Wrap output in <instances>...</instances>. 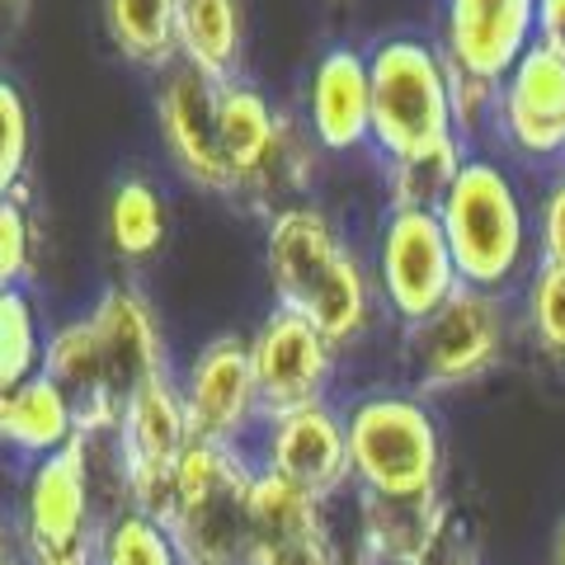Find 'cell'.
<instances>
[{"label":"cell","instance_id":"cell-1","mask_svg":"<svg viewBox=\"0 0 565 565\" xmlns=\"http://www.w3.org/2000/svg\"><path fill=\"white\" fill-rule=\"evenodd\" d=\"M264 269L274 307L311 321L340 353L377 326V282L326 207L297 203L274 212L264 226Z\"/></svg>","mask_w":565,"mask_h":565},{"label":"cell","instance_id":"cell-2","mask_svg":"<svg viewBox=\"0 0 565 565\" xmlns=\"http://www.w3.org/2000/svg\"><path fill=\"white\" fill-rule=\"evenodd\" d=\"M438 222H444V236L467 288L504 292L523 274L533 226H527V207L514 174L500 161L467 156L444 207H438Z\"/></svg>","mask_w":565,"mask_h":565},{"label":"cell","instance_id":"cell-3","mask_svg":"<svg viewBox=\"0 0 565 565\" xmlns=\"http://www.w3.org/2000/svg\"><path fill=\"white\" fill-rule=\"evenodd\" d=\"M367 76H373V147L382 161H405L462 141L452 122V76L434 43L411 33L382 39L367 47Z\"/></svg>","mask_w":565,"mask_h":565},{"label":"cell","instance_id":"cell-4","mask_svg":"<svg viewBox=\"0 0 565 565\" xmlns=\"http://www.w3.org/2000/svg\"><path fill=\"white\" fill-rule=\"evenodd\" d=\"M250 481L245 448L189 444L174 467L170 542L180 565H245L250 561Z\"/></svg>","mask_w":565,"mask_h":565},{"label":"cell","instance_id":"cell-5","mask_svg":"<svg viewBox=\"0 0 565 565\" xmlns=\"http://www.w3.org/2000/svg\"><path fill=\"white\" fill-rule=\"evenodd\" d=\"M353 486L363 494H429L444 481V438L415 392H367L344 411Z\"/></svg>","mask_w":565,"mask_h":565},{"label":"cell","instance_id":"cell-6","mask_svg":"<svg viewBox=\"0 0 565 565\" xmlns=\"http://www.w3.org/2000/svg\"><path fill=\"white\" fill-rule=\"evenodd\" d=\"M504 340H509V316L500 292L462 282L438 311L401 330L405 392H415L419 401L462 392V386L481 382L500 363Z\"/></svg>","mask_w":565,"mask_h":565},{"label":"cell","instance_id":"cell-7","mask_svg":"<svg viewBox=\"0 0 565 565\" xmlns=\"http://www.w3.org/2000/svg\"><path fill=\"white\" fill-rule=\"evenodd\" d=\"M109 509L99 504L90 438L76 434L43 462H33L20 509V542L29 565H99Z\"/></svg>","mask_w":565,"mask_h":565},{"label":"cell","instance_id":"cell-8","mask_svg":"<svg viewBox=\"0 0 565 565\" xmlns=\"http://www.w3.org/2000/svg\"><path fill=\"white\" fill-rule=\"evenodd\" d=\"M189 415L180 382L161 377L151 386H141L122 401L114 448L122 462V481H128V509L147 514L156 523H170L174 509V467L189 452Z\"/></svg>","mask_w":565,"mask_h":565},{"label":"cell","instance_id":"cell-9","mask_svg":"<svg viewBox=\"0 0 565 565\" xmlns=\"http://www.w3.org/2000/svg\"><path fill=\"white\" fill-rule=\"evenodd\" d=\"M373 282H377L382 311L401 326L424 321V316L438 311L462 288V274H457V259L438 212L386 207V217L377 226Z\"/></svg>","mask_w":565,"mask_h":565},{"label":"cell","instance_id":"cell-10","mask_svg":"<svg viewBox=\"0 0 565 565\" xmlns=\"http://www.w3.org/2000/svg\"><path fill=\"white\" fill-rule=\"evenodd\" d=\"M184 415L193 444L207 448H241L250 429L264 424L255 367H250V340L241 334H217L189 359L180 377Z\"/></svg>","mask_w":565,"mask_h":565},{"label":"cell","instance_id":"cell-11","mask_svg":"<svg viewBox=\"0 0 565 565\" xmlns=\"http://www.w3.org/2000/svg\"><path fill=\"white\" fill-rule=\"evenodd\" d=\"M250 367L264 419H274L330 401L334 373H340V349L297 311L269 307V316L250 334Z\"/></svg>","mask_w":565,"mask_h":565},{"label":"cell","instance_id":"cell-12","mask_svg":"<svg viewBox=\"0 0 565 565\" xmlns=\"http://www.w3.org/2000/svg\"><path fill=\"white\" fill-rule=\"evenodd\" d=\"M156 128L170 166L184 174L193 189L236 199V184L226 174L222 156V128H217V85L203 81L199 71L174 62L156 81Z\"/></svg>","mask_w":565,"mask_h":565},{"label":"cell","instance_id":"cell-13","mask_svg":"<svg viewBox=\"0 0 565 565\" xmlns=\"http://www.w3.org/2000/svg\"><path fill=\"white\" fill-rule=\"evenodd\" d=\"M255 462L264 471L282 476V481L297 486L302 494H311L316 504H330L344 486H353L344 415L330 401H321V405H307V411L264 419Z\"/></svg>","mask_w":565,"mask_h":565},{"label":"cell","instance_id":"cell-14","mask_svg":"<svg viewBox=\"0 0 565 565\" xmlns=\"http://www.w3.org/2000/svg\"><path fill=\"white\" fill-rule=\"evenodd\" d=\"M537 43V0H444L448 71L500 85L519 57Z\"/></svg>","mask_w":565,"mask_h":565},{"label":"cell","instance_id":"cell-15","mask_svg":"<svg viewBox=\"0 0 565 565\" xmlns=\"http://www.w3.org/2000/svg\"><path fill=\"white\" fill-rule=\"evenodd\" d=\"M494 132L523 161H556L565 156V57L533 43L519 66L500 81Z\"/></svg>","mask_w":565,"mask_h":565},{"label":"cell","instance_id":"cell-16","mask_svg":"<svg viewBox=\"0 0 565 565\" xmlns=\"http://www.w3.org/2000/svg\"><path fill=\"white\" fill-rule=\"evenodd\" d=\"M85 321H90V330H95L104 367H109L114 392L122 401H128L132 392H141V386L170 377L166 334H161V321H156V307L147 302L141 288H132V282L104 288Z\"/></svg>","mask_w":565,"mask_h":565},{"label":"cell","instance_id":"cell-17","mask_svg":"<svg viewBox=\"0 0 565 565\" xmlns=\"http://www.w3.org/2000/svg\"><path fill=\"white\" fill-rule=\"evenodd\" d=\"M307 128L321 151H359L373 141V76L367 52L330 47L307 81Z\"/></svg>","mask_w":565,"mask_h":565},{"label":"cell","instance_id":"cell-18","mask_svg":"<svg viewBox=\"0 0 565 565\" xmlns=\"http://www.w3.org/2000/svg\"><path fill=\"white\" fill-rule=\"evenodd\" d=\"M43 377H52L66 392L71 411H76V429L85 438L114 434L122 415V396L114 392V377L104 367V353L95 344L90 321H66L47 334L43 349Z\"/></svg>","mask_w":565,"mask_h":565},{"label":"cell","instance_id":"cell-19","mask_svg":"<svg viewBox=\"0 0 565 565\" xmlns=\"http://www.w3.org/2000/svg\"><path fill=\"white\" fill-rule=\"evenodd\" d=\"M444 494H363L359 490V537L377 565H415L448 537Z\"/></svg>","mask_w":565,"mask_h":565},{"label":"cell","instance_id":"cell-20","mask_svg":"<svg viewBox=\"0 0 565 565\" xmlns=\"http://www.w3.org/2000/svg\"><path fill=\"white\" fill-rule=\"evenodd\" d=\"M174 62L199 71L212 85L236 81L245 62V6L241 0H180Z\"/></svg>","mask_w":565,"mask_h":565},{"label":"cell","instance_id":"cell-21","mask_svg":"<svg viewBox=\"0 0 565 565\" xmlns=\"http://www.w3.org/2000/svg\"><path fill=\"white\" fill-rule=\"evenodd\" d=\"M76 411L52 377H33L14 392H0V448L43 462L76 438Z\"/></svg>","mask_w":565,"mask_h":565},{"label":"cell","instance_id":"cell-22","mask_svg":"<svg viewBox=\"0 0 565 565\" xmlns=\"http://www.w3.org/2000/svg\"><path fill=\"white\" fill-rule=\"evenodd\" d=\"M278 122H282V114L264 99L259 85L241 81V76L217 85L222 156H226V174H232V184H236V199L255 184V174L269 161V151L278 141Z\"/></svg>","mask_w":565,"mask_h":565},{"label":"cell","instance_id":"cell-23","mask_svg":"<svg viewBox=\"0 0 565 565\" xmlns=\"http://www.w3.org/2000/svg\"><path fill=\"white\" fill-rule=\"evenodd\" d=\"M174 20H180V0H104V29L118 57L156 76L174 66Z\"/></svg>","mask_w":565,"mask_h":565},{"label":"cell","instance_id":"cell-24","mask_svg":"<svg viewBox=\"0 0 565 565\" xmlns=\"http://www.w3.org/2000/svg\"><path fill=\"white\" fill-rule=\"evenodd\" d=\"M316 151H321V147H316V137H311L307 122H297L292 114H282L269 161H264V170L255 174V184L245 189L241 199L250 203L255 212H264V217H274V212H282V207H297V203H302V193L311 189Z\"/></svg>","mask_w":565,"mask_h":565},{"label":"cell","instance_id":"cell-25","mask_svg":"<svg viewBox=\"0 0 565 565\" xmlns=\"http://www.w3.org/2000/svg\"><path fill=\"white\" fill-rule=\"evenodd\" d=\"M104 226H109V245L122 259H132V264L151 259L166 245V199H161V189H156L151 180H141V174H128V180L114 189Z\"/></svg>","mask_w":565,"mask_h":565},{"label":"cell","instance_id":"cell-26","mask_svg":"<svg viewBox=\"0 0 565 565\" xmlns=\"http://www.w3.org/2000/svg\"><path fill=\"white\" fill-rule=\"evenodd\" d=\"M326 527V504H316L311 494L288 486L282 476L264 471L255 462V481H250V546L255 542H278V537H297V533H316Z\"/></svg>","mask_w":565,"mask_h":565},{"label":"cell","instance_id":"cell-27","mask_svg":"<svg viewBox=\"0 0 565 565\" xmlns=\"http://www.w3.org/2000/svg\"><path fill=\"white\" fill-rule=\"evenodd\" d=\"M467 161V141H448V147L405 156V161H382L386 166V193L392 207H415V212H438Z\"/></svg>","mask_w":565,"mask_h":565},{"label":"cell","instance_id":"cell-28","mask_svg":"<svg viewBox=\"0 0 565 565\" xmlns=\"http://www.w3.org/2000/svg\"><path fill=\"white\" fill-rule=\"evenodd\" d=\"M47 334L39 326V307L24 288L0 292V392H14L43 373Z\"/></svg>","mask_w":565,"mask_h":565},{"label":"cell","instance_id":"cell-29","mask_svg":"<svg viewBox=\"0 0 565 565\" xmlns=\"http://www.w3.org/2000/svg\"><path fill=\"white\" fill-rule=\"evenodd\" d=\"M99 565H180V552H174L166 523L137 514V509H122L104 527Z\"/></svg>","mask_w":565,"mask_h":565},{"label":"cell","instance_id":"cell-30","mask_svg":"<svg viewBox=\"0 0 565 565\" xmlns=\"http://www.w3.org/2000/svg\"><path fill=\"white\" fill-rule=\"evenodd\" d=\"M527 334L542 359L565 367V269L556 264H537L527 278V302H523Z\"/></svg>","mask_w":565,"mask_h":565},{"label":"cell","instance_id":"cell-31","mask_svg":"<svg viewBox=\"0 0 565 565\" xmlns=\"http://www.w3.org/2000/svg\"><path fill=\"white\" fill-rule=\"evenodd\" d=\"M29 147H33L29 99L10 76H0V203L14 199V193H24Z\"/></svg>","mask_w":565,"mask_h":565},{"label":"cell","instance_id":"cell-32","mask_svg":"<svg viewBox=\"0 0 565 565\" xmlns=\"http://www.w3.org/2000/svg\"><path fill=\"white\" fill-rule=\"evenodd\" d=\"M29 269H33V226L24 193H14V199L0 203V292L24 288Z\"/></svg>","mask_w":565,"mask_h":565},{"label":"cell","instance_id":"cell-33","mask_svg":"<svg viewBox=\"0 0 565 565\" xmlns=\"http://www.w3.org/2000/svg\"><path fill=\"white\" fill-rule=\"evenodd\" d=\"M448 76H452V122H457V137L471 147L481 132H494L500 85L481 81V76H462V71H448Z\"/></svg>","mask_w":565,"mask_h":565},{"label":"cell","instance_id":"cell-34","mask_svg":"<svg viewBox=\"0 0 565 565\" xmlns=\"http://www.w3.org/2000/svg\"><path fill=\"white\" fill-rule=\"evenodd\" d=\"M245 565H340V552H334V537H330V523H326V527H316V533L255 542Z\"/></svg>","mask_w":565,"mask_h":565},{"label":"cell","instance_id":"cell-35","mask_svg":"<svg viewBox=\"0 0 565 565\" xmlns=\"http://www.w3.org/2000/svg\"><path fill=\"white\" fill-rule=\"evenodd\" d=\"M537 264L565 269V174L542 193L537 207Z\"/></svg>","mask_w":565,"mask_h":565},{"label":"cell","instance_id":"cell-36","mask_svg":"<svg viewBox=\"0 0 565 565\" xmlns=\"http://www.w3.org/2000/svg\"><path fill=\"white\" fill-rule=\"evenodd\" d=\"M537 43L565 57V0H537Z\"/></svg>","mask_w":565,"mask_h":565},{"label":"cell","instance_id":"cell-37","mask_svg":"<svg viewBox=\"0 0 565 565\" xmlns=\"http://www.w3.org/2000/svg\"><path fill=\"white\" fill-rule=\"evenodd\" d=\"M20 552H24L20 527H14V523L6 519V509H0V565H20Z\"/></svg>","mask_w":565,"mask_h":565},{"label":"cell","instance_id":"cell-38","mask_svg":"<svg viewBox=\"0 0 565 565\" xmlns=\"http://www.w3.org/2000/svg\"><path fill=\"white\" fill-rule=\"evenodd\" d=\"M24 14H29V0H0V33L20 29Z\"/></svg>","mask_w":565,"mask_h":565},{"label":"cell","instance_id":"cell-39","mask_svg":"<svg viewBox=\"0 0 565 565\" xmlns=\"http://www.w3.org/2000/svg\"><path fill=\"white\" fill-rule=\"evenodd\" d=\"M552 561L565 565V523H561V533H556V546H552Z\"/></svg>","mask_w":565,"mask_h":565}]
</instances>
